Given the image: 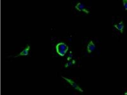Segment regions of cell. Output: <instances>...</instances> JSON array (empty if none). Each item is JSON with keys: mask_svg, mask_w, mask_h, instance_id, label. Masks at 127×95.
Returning a JSON list of instances; mask_svg holds the SVG:
<instances>
[{"mask_svg": "<svg viewBox=\"0 0 127 95\" xmlns=\"http://www.w3.org/2000/svg\"><path fill=\"white\" fill-rule=\"evenodd\" d=\"M65 79L67 81H68L70 83L71 85L73 87H74L75 89H76V90H78V91H80V92H83V91L82 89L79 86L77 85V84L75 83V82L72 81L71 80L68 79L67 78H65Z\"/></svg>", "mask_w": 127, "mask_h": 95, "instance_id": "277c9868", "label": "cell"}, {"mask_svg": "<svg viewBox=\"0 0 127 95\" xmlns=\"http://www.w3.org/2000/svg\"><path fill=\"white\" fill-rule=\"evenodd\" d=\"M114 26L116 29L120 31L121 33H123L124 28V25L122 21H121V22L118 24L114 25Z\"/></svg>", "mask_w": 127, "mask_h": 95, "instance_id": "3957f363", "label": "cell"}, {"mask_svg": "<svg viewBox=\"0 0 127 95\" xmlns=\"http://www.w3.org/2000/svg\"><path fill=\"white\" fill-rule=\"evenodd\" d=\"M123 5L125 10H127V0H122Z\"/></svg>", "mask_w": 127, "mask_h": 95, "instance_id": "5b68a950", "label": "cell"}, {"mask_svg": "<svg viewBox=\"0 0 127 95\" xmlns=\"http://www.w3.org/2000/svg\"><path fill=\"white\" fill-rule=\"evenodd\" d=\"M75 7L79 11H83L87 14L90 13V11L86 8L84 5L81 2L78 3L75 6Z\"/></svg>", "mask_w": 127, "mask_h": 95, "instance_id": "6da1fadb", "label": "cell"}, {"mask_svg": "<svg viewBox=\"0 0 127 95\" xmlns=\"http://www.w3.org/2000/svg\"><path fill=\"white\" fill-rule=\"evenodd\" d=\"M95 44L92 41L90 42L87 47V50L88 53H91L95 50Z\"/></svg>", "mask_w": 127, "mask_h": 95, "instance_id": "7a4b0ae2", "label": "cell"}]
</instances>
